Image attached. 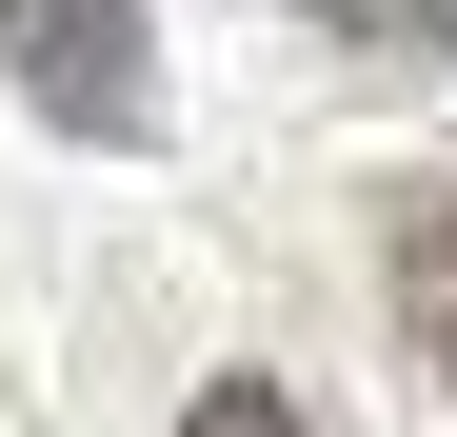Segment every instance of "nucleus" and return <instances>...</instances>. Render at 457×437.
Returning <instances> with one entry per match:
<instances>
[{
  "mask_svg": "<svg viewBox=\"0 0 457 437\" xmlns=\"http://www.w3.org/2000/svg\"><path fill=\"white\" fill-rule=\"evenodd\" d=\"M0 80H21L60 139H160V40H139V0H0Z\"/></svg>",
  "mask_w": 457,
  "mask_h": 437,
  "instance_id": "f257e3e1",
  "label": "nucleus"
},
{
  "mask_svg": "<svg viewBox=\"0 0 457 437\" xmlns=\"http://www.w3.org/2000/svg\"><path fill=\"white\" fill-rule=\"evenodd\" d=\"M378 278H398V338H418V378H457V179H418L398 218H378Z\"/></svg>",
  "mask_w": 457,
  "mask_h": 437,
  "instance_id": "f03ea898",
  "label": "nucleus"
},
{
  "mask_svg": "<svg viewBox=\"0 0 457 437\" xmlns=\"http://www.w3.org/2000/svg\"><path fill=\"white\" fill-rule=\"evenodd\" d=\"M319 40H358V60H457V0H298Z\"/></svg>",
  "mask_w": 457,
  "mask_h": 437,
  "instance_id": "7ed1b4c3",
  "label": "nucleus"
},
{
  "mask_svg": "<svg viewBox=\"0 0 457 437\" xmlns=\"http://www.w3.org/2000/svg\"><path fill=\"white\" fill-rule=\"evenodd\" d=\"M179 437H319V417H298L278 378H199V417H179Z\"/></svg>",
  "mask_w": 457,
  "mask_h": 437,
  "instance_id": "20e7f679",
  "label": "nucleus"
}]
</instances>
